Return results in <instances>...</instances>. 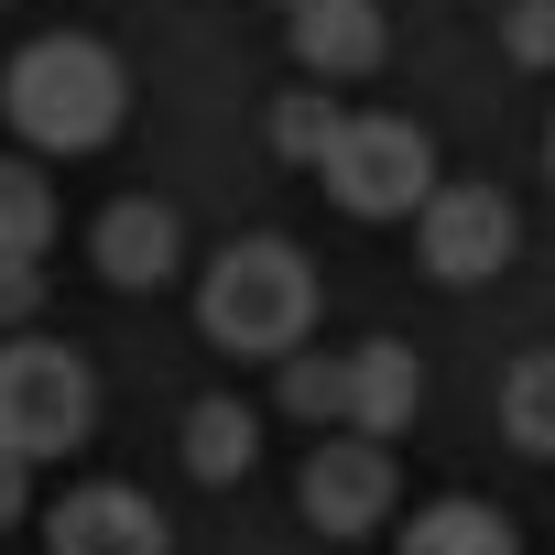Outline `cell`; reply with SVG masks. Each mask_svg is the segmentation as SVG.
Returning <instances> with one entry per match:
<instances>
[{"mask_svg":"<svg viewBox=\"0 0 555 555\" xmlns=\"http://www.w3.org/2000/svg\"><path fill=\"white\" fill-rule=\"evenodd\" d=\"M0 109L34 153H109L131 120V66L99 34H34L0 77Z\"/></svg>","mask_w":555,"mask_h":555,"instance_id":"cell-1","label":"cell"},{"mask_svg":"<svg viewBox=\"0 0 555 555\" xmlns=\"http://www.w3.org/2000/svg\"><path fill=\"white\" fill-rule=\"evenodd\" d=\"M317 327V261L295 240H229L207 272H196V338L229 349V360H295Z\"/></svg>","mask_w":555,"mask_h":555,"instance_id":"cell-2","label":"cell"},{"mask_svg":"<svg viewBox=\"0 0 555 555\" xmlns=\"http://www.w3.org/2000/svg\"><path fill=\"white\" fill-rule=\"evenodd\" d=\"M99 436V371L66 349V338H0V447L55 468Z\"/></svg>","mask_w":555,"mask_h":555,"instance_id":"cell-3","label":"cell"},{"mask_svg":"<svg viewBox=\"0 0 555 555\" xmlns=\"http://www.w3.org/2000/svg\"><path fill=\"white\" fill-rule=\"evenodd\" d=\"M317 185H327L349 218H414V207L436 196V142H425L403 109H349L338 142H327V164H317Z\"/></svg>","mask_w":555,"mask_h":555,"instance_id":"cell-4","label":"cell"},{"mask_svg":"<svg viewBox=\"0 0 555 555\" xmlns=\"http://www.w3.org/2000/svg\"><path fill=\"white\" fill-rule=\"evenodd\" d=\"M295 501H306V522H317L327 544H360V533H382V522H392L403 468H392V447H382V436H317V447H306V468H295Z\"/></svg>","mask_w":555,"mask_h":555,"instance_id":"cell-5","label":"cell"},{"mask_svg":"<svg viewBox=\"0 0 555 555\" xmlns=\"http://www.w3.org/2000/svg\"><path fill=\"white\" fill-rule=\"evenodd\" d=\"M414 250H425L436 284H490V272L522 250V218H512L501 185H436L414 207Z\"/></svg>","mask_w":555,"mask_h":555,"instance_id":"cell-6","label":"cell"},{"mask_svg":"<svg viewBox=\"0 0 555 555\" xmlns=\"http://www.w3.org/2000/svg\"><path fill=\"white\" fill-rule=\"evenodd\" d=\"M44 555H175V522L131 479H77L44 512Z\"/></svg>","mask_w":555,"mask_h":555,"instance_id":"cell-7","label":"cell"},{"mask_svg":"<svg viewBox=\"0 0 555 555\" xmlns=\"http://www.w3.org/2000/svg\"><path fill=\"white\" fill-rule=\"evenodd\" d=\"M284 44H295V66H306L317 88H360V77H382L392 23H382V0H295V12H284Z\"/></svg>","mask_w":555,"mask_h":555,"instance_id":"cell-8","label":"cell"},{"mask_svg":"<svg viewBox=\"0 0 555 555\" xmlns=\"http://www.w3.org/2000/svg\"><path fill=\"white\" fill-rule=\"evenodd\" d=\"M88 261H99V284L153 295V284H175V261H185V218H175L164 196H120V207H99Z\"/></svg>","mask_w":555,"mask_h":555,"instance_id":"cell-9","label":"cell"},{"mask_svg":"<svg viewBox=\"0 0 555 555\" xmlns=\"http://www.w3.org/2000/svg\"><path fill=\"white\" fill-rule=\"evenodd\" d=\"M338 371H349V414H338V436H403L414 414H425V360L403 349V338H360V349H338Z\"/></svg>","mask_w":555,"mask_h":555,"instance_id":"cell-10","label":"cell"},{"mask_svg":"<svg viewBox=\"0 0 555 555\" xmlns=\"http://www.w3.org/2000/svg\"><path fill=\"white\" fill-rule=\"evenodd\" d=\"M392 555H522V533H512V512L447 490V501H425V512L392 533Z\"/></svg>","mask_w":555,"mask_h":555,"instance_id":"cell-11","label":"cell"},{"mask_svg":"<svg viewBox=\"0 0 555 555\" xmlns=\"http://www.w3.org/2000/svg\"><path fill=\"white\" fill-rule=\"evenodd\" d=\"M185 468H196L207 490L250 479V468H261V414H250V403H229V392L185 403Z\"/></svg>","mask_w":555,"mask_h":555,"instance_id":"cell-12","label":"cell"},{"mask_svg":"<svg viewBox=\"0 0 555 555\" xmlns=\"http://www.w3.org/2000/svg\"><path fill=\"white\" fill-rule=\"evenodd\" d=\"M501 436L522 457H555V349H522L501 371Z\"/></svg>","mask_w":555,"mask_h":555,"instance_id":"cell-13","label":"cell"},{"mask_svg":"<svg viewBox=\"0 0 555 555\" xmlns=\"http://www.w3.org/2000/svg\"><path fill=\"white\" fill-rule=\"evenodd\" d=\"M44 240H55V185L23 153H0V261H44Z\"/></svg>","mask_w":555,"mask_h":555,"instance_id":"cell-14","label":"cell"},{"mask_svg":"<svg viewBox=\"0 0 555 555\" xmlns=\"http://www.w3.org/2000/svg\"><path fill=\"white\" fill-rule=\"evenodd\" d=\"M338 120H349V109H338V88H317V77H306V88L272 99V120H261V131H272V153H284V164H306V175H317V164H327V142H338Z\"/></svg>","mask_w":555,"mask_h":555,"instance_id":"cell-15","label":"cell"},{"mask_svg":"<svg viewBox=\"0 0 555 555\" xmlns=\"http://www.w3.org/2000/svg\"><path fill=\"white\" fill-rule=\"evenodd\" d=\"M284 382H272V403H284L295 425H317V436H338V414H349V371L327 360V349H295V360H272Z\"/></svg>","mask_w":555,"mask_h":555,"instance_id":"cell-16","label":"cell"},{"mask_svg":"<svg viewBox=\"0 0 555 555\" xmlns=\"http://www.w3.org/2000/svg\"><path fill=\"white\" fill-rule=\"evenodd\" d=\"M501 55L512 66H555V0H501Z\"/></svg>","mask_w":555,"mask_h":555,"instance_id":"cell-17","label":"cell"},{"mask_svg":"<svg viewBox=\"0 0 555 555\" xmlns=\"http://www.w3.org/2000/svg\"><path fill=\"white\" fill-rule=\"evenodd\" d=\"M44 317V261H0V338H23Z\"/></svg>","mask_w":555,"mask_h":555,"instance_id":"cell-18","label":"cell"},{"mask_svg":"<svg viewBox=\"0 0 555 555\" xmlns=\"http://www.w3.org/2000/svg\"><path fill=\"white\" fill-rule=\"evenodd\" d=\"M12 522H34V457L0 447V533H12Z\"/></svg>","mask_w":555,"mask_h":555,"instance_id":"cell-19","label":"cell"},{"mask_svg":"<svg viewBox=\"0 0 555 555\" xmlns=\"http://www.w3.org/2000/svg\"><path fill=\"white\" fill-rule=\"evenodd\" d=\"M544 175H555V120H544Z\"/></svg>","mask_w":555,"mask_h":555,"instance_id":"cell-20","label":"cell"},{"mask_svg":"<svg viewBox=\"0 0 555 555\" xmlns=\"http://www.w3.org/2000/svg\"><path fill=\"white\" fill-rule=\"evenodd\" d=\"M490 12H501V0H490Z\"/></svg>","mask_w":555,"mask_h":555,"instance_id":"cell-21","label":"cell"},{"mask_svg":"<svg viewBox=\"0 0 555 555\" xmlns=\"http://www.w3.org/2000/svg\"><path fill=\"white\" fill-rule=\"evenodd\" d=\"M284 12H295V0H284Z\"/></svg>","mask_w":555,"mask_h":555,"instance_id":"cell-22","label":"cell"}]
</instances>
